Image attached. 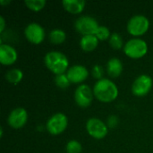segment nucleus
Returning a JSON list of instances; mask_svg holds the SVG:
<instances>
[{"instance_id": "6", "label": "nucleus", "mask_w": 153, "mask_h": 153, "mask_svg": "<svg viewBox=\"0 0 153 153\" xmlns=\"http://www.w3.org/2000/svg\"><path fill=\"white\" fill-rule=\"evenodd\" d=\"M68 126L67 117L61 112L52 115L46 123L47 131L52 135H58L65 131Z\"/></svg>"}, {"instance_id": "14", "label": "nucleus", "mask_w": 153, "mask_h": 153, "mask_svg": "<svg viewBox=\"0 0 153 153\" xmlns=\"http://www.w3.org/2000/svg\"><path fill=\"white\" fill-rule=\"evenodd\" d=\"M62 5L68 13L79 14L84 10L86 2L84 0H63Z\"/></svg>"}, {"instance_id": "16", "label": "nucleus", "mask_w": 153, "mask_h": 153, "mask_svg": "<svg viewBox=\"0 0 153 153\" xmlns=\"http://www.w3.org/2000/svg\"><path fill=\"white\" fill-rule=\"evenodd\" d=\"M99 41L95 35H85L80 39V47L85 52H92L98 47Z\"/></svg>"}, {"instance_id": "7", "label": "nucleus", "mask_w": 153, "mask_h": 153, "mask_svg": "<svg viewBox=\"0 0 153 153\" xmlns=\"http://www.w3.org/2000/svg\"><path fill=\"white\" fill-rule=\"evenodd\" d=\"M86 131L94 139H104L108 134V127L105 122L97 117H91L86 122Z\"/></svg>"}, {"instance_id": "27", "label": "nucleus", "mask_w": 153, "mask_h": 153, "mask_svg": "<svg viewBox=\"0 0 153 153\" xmlns=\"http://www.w3.org/2000/svg\"><path fill=\"white\" fill-rule=\"evenodd\" d=\"M11 3V0H0V4L1 5H6V4H9Z\"/></svg>"}, {"instance_id": "4", "label": "nucleus", "mask_w": 153, "mask_h": 153, "mask_svg": "<svg viewBox=\"0 0 153 153\" xmlns=\"http://www.w3.org/2000/svg\"><path fill=\"white\" fill-rule=\"evenodd\" d=\"M150 28V21L143 14H134L127 22L126 29L129 34L138 38L145 34Z\"/></svg>"}, {"instance_id": "5", "label": "nucleus", "mask_w": 153, "mask_h": 153, "mask_svg": "<svg viewBox=\"0 0 153 153\" xmlns=\"http://www.w3.org/2000/svg\"><path fill=\"white\" fill-rule=\"evenodd\" d=\"M99 27L98 21L90 15H81L74 22L75 30L82 36L95 35Z\"/></svg>"}, {"instance_id": "21", "label": "nucleus", "mask_w": 153, "mask_h": 153, "mask_svg": "<svg viewBox=\"0 0 153 153\" xmlns=\"http://www.w3.org/2000/svg\"><path fill=\"white\" fill-rule=\"evenodd\" d=\"M54 81H55L56 85L58 88L63 89V90L67 89V88L70 86V84H71V82H70V80L68 79L66 74L56 75Z\"/></svg>"}, {"instance_id": "12", "label": "nucleus", "mask_w": 153, "mask_h": 153, "mask_svg": "<svg viewBox=\"0 0 153 153\" xmlns=\"http://www.w3.org/2000/svg\"><path fill=\"white\" fill-rule=\"evenodd\" d=\"M89 70L82 65H74L65 73L71 83H81L89 76Z\"/></svg>"}, {"instance_id": "8", "label": "nucleus", "mask_w": 153, "mask_h": 153, "mask_svg": "<svg viewBox=\"0 0 153 153\" xmlns=\"http://www.w3.org/2000/svg\"><path fill=\"white\" fill-rule=\"evenodd\" d=\"M93 96V90L88 84L79 85L74 91L75 103L82 108H86L91 105Z\"/></svg>"}, {"instance_id": "2", "label": "nucleus", "mask_w": 153, "mask_h": 153, "mask_svg": "<svg viewBox=\"0 0 153 153\" xmlns=\"http://www.w3.org/2000/svg\"><path fill=\"white\" fill-rule=\"evenodd\" d=\"M44 63L47 68L56 75L65 74L69 68L67 56L59 51H49L44 56Z\"/></svg>"}, {"instance_id": "1", "label": "nucleus", "mask_w": 153, "mask_h": 153, "mask_svg": "<svg viewBox=\"0 0 153 153\" xmlns=\"http://www.w3.org/2000/svg\"><path fill=\"white\" fill-rule=\"evenodd\" d=\"M94 97L103 103L113 102L118 97V88L117 84L108 78H102L97 81L93 86Z\"/></svg>"}, {"instance_id": "24", "label": "nucleus", "mask_w": 153, "mask_h": 153, "mask_svg": "<svg viewBox=\"0 0 153 153\" xmlns=\"http://www.w3.org/2000/svg\"><path fill=\"white\" fill-rule=\"evenodd\" d=\"M103 74H104V69L101 65L96 64L95 65L92 66L91 68V75L93 76V78L97 79V81L104 78L103 77Z\"/></svg>"}, {"instance_id": "22", "label": "nucleus", "mask_w": 153, "mask_h": 153, "mask_svg": "<svg viewBox=\"0 0 153 153\" xmlns=\"http://www.w3.org/2000/svg\"><path fill=\"white\" fill-rule=\"evenodd\" d=\"M66 153H82V146L77 140H70L65 146Z\"/></svg>"}, {"instance_id": "18", "label": "nucleus", "mask_w": 153, "mask_h": 153, "mask_svg": "<svg viewBox=\"0 0 153 153\" xmlns=\"http://www.w3.org/2000/svg\"><path fill=\"white\" fill-rule=\"evenodd\" d=\"M23 78V73L19 68H12L5 74V79L12 84H18Z\"/></svg>"}, {"instance_id": "10", "label": "nucleus", "mask_w": 153, "mask_h": 153, "mask_svg": "<svg viewBox=\"0 0 153 153\" xmlns=\"http://www.w3.org/2000/svg\"><path fill=\"white\" fill-rule=\"evenodd\" d=\"M24 35L29 42L34 45H39L44 40L46 33L44 28L40 24L37 22H30L25 27Z\"/></svg>"}, {"instance_id": "15", "label": "nucleus", "mask_w": 153, "mask_h": 153, "mask_svg": "<svg viewBox=\"0 0 153 153\" xmlns=\"http://www.w3.org/2000/svg\"><path fill=\"white\" fill-rule=\"evenodd\" d=\"M123 63L117 57H111L107 62L108 74L112 78H117L121 75L123 72Z\"/></svg>"}, {"instance_id": "19", "label": "nucleus", "mask_w": 153, "mask_h": 153, "mask_svg": "<svg viewBox=\"0 0 153 153\" xmlns=\"http://www.w3.org/2000/svg\"><path fill=\"white\" fill-rule=\"evenodd\" d=\"M108 42H109L110 47L115 50H119L122 48H124V46H125L124 41H123V38L118 32L111 33V36L108 39Z\"/></svg>"}, {"instance_id": "3", "label": "nucleus", "mask_w": 153, "mask_h": 153, "mask_svg": "<svg viewBox=\"0 0 153 153\" xmlns=\"http://www.w3.org/2000/svg\"><path fill=\"white\" fill-rule=\"evenodd\" d=\"M125 54L132 59H139L143 57L148 52L147 42L140 38H133L127 40L124 46Z\"/></svg>"}, {"instance_id": "17", "label": "nucleus", "mask_w": 153, "mask_h": 153, "mask_svg": "<svg viewBox=\"0 0 153 153\" xmlns=\"http://www.w3.org/2000/svg\"><path fill=\"white\" fill-rule=\"evenodd\" d=\"M48 39L54 45H61L66 39V33L62 29H53L52 30H50L48 34Z\"/></svg>"}, {"instance_id": "11", "label": "nucleus", "mask_w": 153, "mask_h": 153, "mask_svg": "<svg viewBox=\"0 0 153 153\" xmlns=\"http://www.w3.org/2000/svg\"><path fill=\"white\" fill-rule=\"evenodd\" d=\"M28 121V112L24 108L18 107L13 108L8 115L7 123L13 129L23 127Z\"/></svg>"}, {"instance_id": "26", "label": "nucleus", "mask_w": 153, "mask_h": 153, "mask_svg": "<svg viewBox=\"0 0 153 153\" xmlns=\"http://www.w3.org/2000/svg\"><path fill=\"white\" fill-rule=\"evenodd\" d=\"M5 30V20L3 16H0V33H3Z\"/></svg>"}, {"instance_id": "13", "label": "nucleus", "mask_w": 153, "mask_h": 153, "mask_svg": "<svg viewBox=\"0 0 153 153\" xmlns=\"http://www.w3.org/2000/svg\"><path fill=\"white\" fill-rule=\"evenodd\" d=\"M17 58H18V53L13 46L7 43H1L0 63L3 65H12L16 62Z\"/></svg>"}, {"instance_id": "20", "label": "nucleus", "mask_w": 153, "mask_h": 153, "mask_svg": "<svg viewBox=\"0 0 153 153\" xmlns=\"http://www.w3.org/2000/svg\"><path fill=\"white\" fill-rule=\"evenodd\" d=\"M24 4L30 10L34 11V12H39L45 7L47 1L46 0H25Z\"/></svg>"}, {"instance_id": "28", "label": "nucleus", "mask_w": 153, "mask_h": 153, "mask_svg": "<svg viewBox=\"0 0 153 153\" xmlns=\"http://www.w3.org/2000/svg\"><path fill=\"white\" fill-rule=\"evenodd\" d=\"M0 132H1V134H0V137H3V134H4V129L1 127L0 128Z\"/></svg>"}, {"instance_id": "25", "label": "nucleus", "mask_w": 153, "mask_h": 153, "mask_svg": "<svg viewBox=\"0 0 153 153\" xmlns=\"http://www.w3.org/2000/svg\"><path fill=\"white\" fill-rule=\"evenodd\" d=\"M107 126L108 128L110 129H113V128H116L118 124H119V118L116 116V115H111L108 117L107 119Z\"/></svg>"}, {"instance_id": "9", "label": "nucleus", "mask_w": 153, "mask_h": 153, "mask_svg": "<svg viewBox=\"0 0 153 153\" xmlns=\"http://www.w3.org/2000/svg\"><path fill=\"white\" fill-rule=\"evenodd\" d=\"M153 85L152 78L148 74H141L132 84V92L137 97L146 96L152 90Z\"/></svg>"}, {"instance_id": "23", "label": "nucleus", "mask_w": 153, "mask_h": 153, "mask_svg": "<svg viewBox=\"0 0 153 153\" xmlns=\"http://www.w3.org/2000/svg\"><path fill=\"white\" fill-rule=\"evenodd\" d=\"M95 36L98 38L99 40L104 41V40L109 39V38H110V36H111V33H110L109 29H108L107 26L100 25L98 30H97L96 33H95Z\"/></svg>"}]
</instances>
